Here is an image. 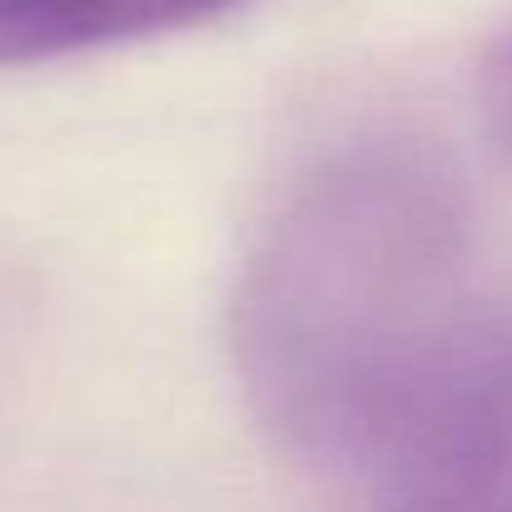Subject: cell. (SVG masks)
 <instances>
[{
  "label": "cell",
  "instance_id": "5b68a950",
  "mask_svg": "<svg viewBox=\"0 0 512 512\" xmlns=\"http://www.w3.org/2000/svg\"><path fill=\"white\" fill-rule=\"evenodd\" d=\"M478 115L488 140L512 160V30L493 40V50L483 55L478 70Z\"/></svg>",
  "mask_w": 512,
  "mask_h": 512
},
{
  "label": "cell",
  "instance_id": "277c9868",
  "mask_svg": "<svg viewBox=\"0 0 512 512\" xmlns=\"http://www.w3.org/2000/svg\"><path fill=\"white\" fill-rule=\"evenodd\" d=\"M234 5L249 0H100V10L90 15V45H115V40H135V35H165V30H184L199 20H214Z\"/></svg>",
  "mask_w": 512,
  "mask_h": 512
},
{
  "label": "cell",
  "instance_id": "3957f363",
  "mask_svg": "<svg viewBox=\"0 0 512 512\" xmlns=\"http://www.w3.org/2000/svg\"><path fill=\"white\" fill-rule=\"evenodd\" d=\"M100 0H0V65L85 50Z\"/></svg>",
  "mask_w": 512,
  "mask_h": 512
},
{
  "label": "cell",
  "instance_id": "6da1fadb",
  "mask_svg": "<svg viewBox=\"0 0 512 512\" xmlns=\"http://www.w3.org/2000/svg\"><path fill=\"white\" fill-rule=\"evenodd\" d=\"M478 314L458 174L413 140H363L269 219L229 304V353L259 428L353 483Z\"/></svg>",
  "mask_w": 512,
  "mask_h": 512
},
{
  "label": "cell",
  "instance_id": "7a4b0ae2",
  "mask_svg": "<svg viewBox=\"0 0 512 512\" xmlns=\"http://www.w3.org/2000/svg\"><path fill=\"white\" fill-rule=\"evenodd\" d=\"M368 512H512V314H478L353 478Z\"/></svg>",
  "mask_w": 512,
  "mask_h": 512
}]
</instances>
